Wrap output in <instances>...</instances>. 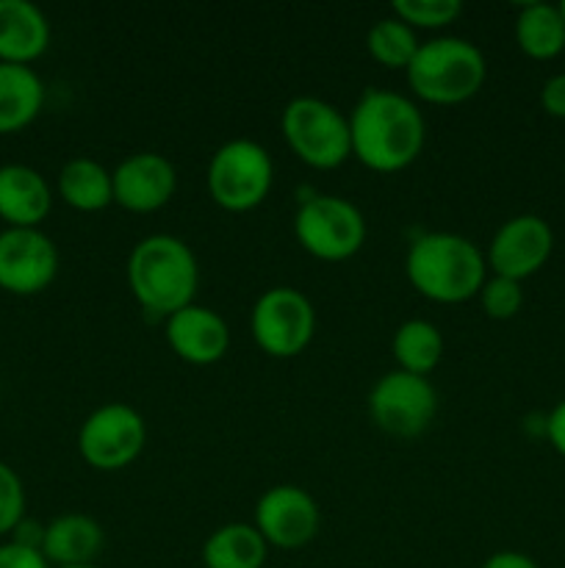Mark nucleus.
Returning <instances> with one entry per match:
<instances>
[{
	"instance_id": "1",
	"label": "nucleus",
	"mask_w": 565,
	"mask_h": 568,
	"mask_svg": "<svg viewBox=\"0 0 565 568\" xmlns=\"http://www.w3.org/2000/svg\"><path fill=\"white\" fill-rule=\"evenodd\" d=\"M352 159L366 170L393 175L415 164L427 142V122L413 98L391 89H366L349 114Z\"/></svg>"
},
{
	"instance_id": "2",
	"label": "nucleus",
	"mask_w": 565,
	"mask_h": 568,
	"mask_svg": "<svg viewBox=\"0 0 565 568\" xmlns=\"http://www.w3.org/2000/svg\"><path fill=\"white\" fill-rule=\"evenodd\" d=\"M125 275L142 311L158 320H170L177 311L194 305L197 297V255L183 239L170 233H153L133 244Z\"/></svg>"
},
{
	"instance_id": "3",
	"label": "nucleus",
	"mask_w": 565,
	"mask_h": 568,
	"mask_svg": "<svg viewBox=\"0 0 565 568\" xmlns=\"http://www.w3.org/2000/svg\"><path fill=\"white\" fill-rule=\"evenodd\" d=\"M404 275L421 297L458 305L480 294L487 281V261L482 250L460 233H421L404 255Z\"/></svg>"
},
{
	"instance_id": "4",
	"label": "nucleus",
	"mask_w": 565,
	"mask_h": 568,
	"mask_svg": "<svg viewBox=\"0 0 565 568\" xmlns=\"http://www.w3.org/2000/svg\"><path fill=\"white\" fill-rule=\"evenodd\" d=\"M410 92L432 105H460L485 87L487 61L474 42L460 37H438L421 42L404 70Z\"/></svg>"
},
{
	"instance_id": "5",
	"label": "nucleus",
	"mask_w": 565,
	"mask_h": 568,
	"mask_svg": "<svg viewBox=\"0 0 565 568\" xmlns=\"http://www.w3.org/2000/svg\"><path fill=\"white\" fill-rule=\"evenodd\" d=\"M280 128L288 150L310 170L330 172L352 159L349 116L327 100L310 94L288 100Z\"/></svg>"
},
{
	"instance_id": "6",
	"label": "nucleus",
	"mask_w": 565,
	"mask_h": 568,
	"mask_svg": "<svg viewBox=\"0 0 565 568\" xmlns=\"http://www.w3.org/2000/svg\"><path fill=\"white\" fill-rule=\"evenodd\" d=\"M275 164L264 144L253 139H230L214 150L205 170L208 197L230 214L255 211L271 192Z\"/></svg>"
},
{
	"instance_id": "7",
	"label": "nucleus",
	"mask_w": 565,
	"mask_h": 568,
	"mask_svg": "<svg viewBox=\"0 0 565 568\" xmlns=\"http://www.w3.org/2000/svg\"><path fill=\"white\" fill-rule=\"evenodd\" d=\"M366 216L352 200L338 194H310L294 214L297 244L316 261L341 264L366 244Z\"/></svg>"
},
{
	"instance_id": "8",
	"label": "nucleus",
	"mask_w": 565,
	"mask_h": 568,
	"mask_svg": "<svg viewBox=\"0 0 565 568\" xmlns=\"http://www.w3.org/2000/svg\"><path fill=\"white\" fill-rule=\"evenodd\" d=\"M249 333L269 358H294L314 342V303L294 286L266 288L249 311Z\"/></svg>"
},
{
	"instance_id": "9",
	"label": "nucleus",
	"mask_w": 565,
	"mask_h": 568,
	"mask_svg": "<svg viewBox=\"0 0 565 568\" xmlns=\"http://www.w3.org/2000/svg\"><path fill=\"white\" fill-rule=\"evenodd\" d=\"M147 422L125 403H105L83 419L78 453L94 471H122L144 453Z\"/></svg>"
},
{
	"instance_id": "10",
	"label": "nucleus",
	"mask_w": 565,
	"mask_h": 568,
	"mask_svg": "<svg viewBox=\"0 0 565 568\" xmlns=\"http://www.w3.org/2000/svg\"><path fill=\"white\" fill-rule=\"evenodd\" d=\"M369 416L382 433L397 438H415L432 425L438 414V392L430 377L391 369L371 386Z\"/></svg>"
},
{
	"instance_id": "11",
	"label": "nucleus",
	"mask_w": 565,
	"mask_h": 568,
	"mask_svg": "<svg viewBox=\"0 0 565 568\" xmlns=\"http://www.w3.org/2000/svg\"><path fill=\"white\" fill-rule=\"evenodd\" d=\"M61 255L42 227L0 231V288L14 297H33L53 286Z\"/></svg>"
},
{
	"instance_id": "12",
	"label": "nucleus",
	"mask_w": 565,
	"mask_h": 568,
	"mask_svg": "<svg viewBox=\"0 0 565 568\" xmlns=\"http://www.w3.org/2000/svg\"><path fill=\"white\" fill-rule=\"evenodd\" d=\"M253 525L269 547L294 552L316 538L321 527V510L305 488L282 483L260 494L255 503Z\"/></svg>"
},
{
	"instance_id": "13",
	"label": "nucleus",
	"mask_w": 565,
	"mask_h": 568,
	"mask_svg": "<svg viewBox=\"0 0 565 568\" xmlns=\"http://www.w3.org/2000/svg\"><path fill=\"white\" fill-rule=\"evenodd\" d=\"M554 250V231L543 216L518 214L499 225L487 244V270L510 281H526L546 266Z\"/></svg>"
},
{
	"instance_id": "14",
	"label": "nucleus",
	"mask_w": 565,
	"mask_h": 568,
	"mask_svg": "<svg viewBox=\"0 0 565 568\" xmlns=\"http://www.w3.org/2000/svg\"><path fill=\"white\" fill-rule=\"evenodd\" d=\"M114 181V205L131 214H155L177 192V170L166 155L142 150L111 170Z\"/></svg>"
},
{
	"instance_id": "15",
	"label": "nucleus",
	"mask_w": 565,
	"mask_h": 568,
	"mask_svg": "<svg viewBox=\"0 0 565 568\" xmlns=\"http://www.w3.org/2000/svg\"><path fill=\"white\" fill-rule=\"evenodd\" d=\"M164 336L172 353L192 366L219 364L230 347L227 322L216 311L197 303L164 320Z\"/></svg>"
},
{
	"instance_id": "16",
	"label": "nucleus",
	"mask_w": 565,
	"mask_h": 568,
	"mask_svg": "<svg viewBox=\"0 0 565 568\" xmlns=\"http://www.w3.org/2000/svg\"><path fill=\"white\" fill-rule=\"evenodd\" d=\"M53 209V189L28 164H0V220L6 227H39Z\"/></svg>"
},
{
	"instance_id": "17",
	"label": "nucleus",
	"mask_w": 565,
	"mask_h": 568,
	"mask_svg": "<svg viewBox=\"0 0 565 568\" xmlns=\"http://www.w3.org/2000/svg\"><path fill=\"white\" fill-rule=\"evenodd\" d=\"M50 48V22L31 0H0V61L31 67Z\"/></svg>"
},
{
	"instance_id": "18",
	"label": "nucleus",
	"mask_w": 565,
	"mask_h": 568,
	"mask_svg": "<svg viewBox=\"0 0 565 568\" xmlns=\"http://www.w3.org/2000/svg\"><path fill=\"white\" fill-rule=\"evenodd\" d=\"M105 547V530L86 514H61L44 525L42 555L53 568L97 564Z\"/></svg>"
},
{
	"instance_id": "19",
	"label": "nucleus",
	"mask_w": 565,
	"mask_h": 568,
	"mask_svg": "<svg viewBox=\"0 0 565 568\" xmlns=\"http://www.w3.org/2000/svg\"><path fill=\"white\" fill-rule=\"evenodd\" d=\"M44 83L33 67L0 61V136L20 133L42 114Z\"/></svg>"
},
{
	"instance_id": "20",
	"label": "nucleus",
	"mask_w": 565,
	"mask_h": 568,
	"mask_svg": "<svg viewBox=\"0 0 565 568\" xmlns=\"http://www.w3.org/2000/svg\"><path fill=\"white\" fill-rule=\"evenodd\" d=\"M55 189H59V197L64 200V205H70L72 211H81V214H97L114 203L111 170H105V164H100L97 159H89V155L66 161L55 178Z\"/></svg>"
},
{
	"instance_id": "21",
	"label": "nucleus",
	"mask_w": 565,
	"mask_h": 568,
	"mask_svg": "<svg viewBox=\"0 0 565 568\" xmlns=\"http://www.w3.org/2000/svg\"><path fill=\"white\" fill-rule=\"evenodd\" d=\"M266 558H269V544L247 521L216 527L203 544L205 568H264Z\"/></svg>"
},
{
	"instance_id": "22",
	"label": "nucleus",
	"mask_w": 565,
	"mask_h": 568,
	"mask_svg": "<svg viewBox=\"0 0 565 568\" xmlns=\"http://www.w3.org/2000/svg\"><path fill=\"white\" fill-rule=\"evenodd\" d=\"M515 44L535 61H552L565 50V20L557 6L526 3L515 17Z\"/></svg>"
},
{
	"instance_id": "23",
	"label": "nucleus",
	"mask_w": 565,
	"mask_h": 568,
	"mask_svg": "<svg viewBox=\"0 0 565 568\" xmlns=\"http://www.w3.org/2000/svg\"><path fill=\"white\" fill-rule=\"evenodd\" d=\"M391 353L397 361V369L427 377L438 369L443 358L441 327L432 325L430 320L402 322L391 338Z\"/></svg>"
},
{
	"instance_id": "24",
	"label": "nucleus",
	"mask_w": 565,
	"mask_h": 568,
	"mask_svg": "<svg viewBox=\"0 0 565 568\" xmlns=\"http://www.w3.org/2000/svg\"><path fill=\"white\" fill-rule=\"evenodd\" d=\"M419 33L399 17H380L366 33V50L371 59L386 70H408L413 55L419 53Z\"/></svg>"
},
{
	"instance_id": "25",
	"label": "nucleus",
	"mask_w": 565,
	"mask_h": 568,
	"mask_svg": "<svg viewBox=\"0 0 565 568\" xmlns=\"http://www.w3.org/2000/svg\"><path fill=\"white\" fill-rule=\"evenodd\" d=\"M391 14L408 22L413 31L419 28H446L463 14V3L460 0H393Z\"/></svg>"
},
{
	"instance_id": "26",
	"label": "nucleus",
	"mask_w": 565,
	"mask_h": 568,
	"mask_svg": "<svg viewBox=\"0 0 565 568\" xmlns=\"http://www.w3.org/2000/svg\"><path fill=\"white\" fill-rule=\"evenodd\" d=\"M480 305L491 320L507 322L513 320L515 314L524 305V288H521L518 281H510V277L491 275L480 288Z\"/></svg>"
},
{
	"instance_id": "27",
	"label": "nucleus",
	"mask_w": 565,
	"mask_h": 568,
	"mask_svg": "<svg viewBox=\"0 0 565 568\" xmlns=\"http://www.w3.org/2000/svg\"><path fill=\"white\" fill-rule=\"evenodd\" d=\"M25 486L20 475L0 460V536H11V530L25 519Z\"/></svg>"
},
{
	"instance_id": "28",
	"label": "nucleus",
	"mask_w": 565,
	"mask_h": 568,
	"mask_svg": "<svg viewBox=\"0 0 565 568\" xmlns=\"http://www.w3.org/2000/svg\"><path fill=\"white\" fill-rule=\"evenodd\" d=\"M0 568H53L37 549L17 547V544H0Z\"/></svg>"
},
{
	"instance_id": "29",
	"label": "nucleus",
	"mask_w": 565,
	"mask_h": 568,
	"mask_svg": "<svg viewBox=\"0 0 565 568\" xmlns=\"http://www.w3.org/2000/svg\"><path fill=\"white\" fill-rule=\"evenodd\" d=\"M541 105L554 120H565V72H557L543 83Z\"/></svg>"
},
{
	"instance_id": "30",
	"label": "nucleus",
	"mask_w": 565,
	"mask_h": 568,
	"mask_svg": "<svg viewBox=\"0 0 565 568\" xmlns=\"http://www.w3.org/2000/svg\"><path fill=\"white\" fill-rule=\"evenodd\" d=\"M42 541H44V525L37 519H28V516L14 527V530H11V544H17V547L42 552Z\"/></svg>"
},
{
	"instance_id": "31",
	"label": "nucleus",
	"mask_w": 565,
	"mask_h": 568,
	"mask_svg": "<svg viewBox=\"0 0 565 568\" xmlns=\"http://www.w3.org/2000/svg\"><path fill=\"white\" fill-rule=\"evenodd\" d=\"M548 444L554 447V453H559L565 458V399H559L552 408V414L546 416V425H543Z\"/></svg>"
},
{
	"instance_id": "32",
	"label": "nucleus",
	"mask_w": 565,
	"mask_h": 568,
	"mask_svg": "<svg viewBox=\"0 0 565 568\" xmlns=\"http://www.w3.org/2000/svg\"><path fill=\"white\" fill-rule=\"evenodd\" d=\"M482 568H541V566H537L530 555L504 549V552H493L491 558L482 564Z\"/></svg>"
},
{
	"instance_id": "33",
	"label": "nucleus",
	"mask_w": 565,
	"mask_h": 568,
	"mask_svg": "<svg viewBox=\"0 0 565 568\" xmlns=\"http://www.w3.org/2000/svg\"><path fill=\"white\" fill-rule=\"evenodd\" d=\"M66 568H100L97 564H89V566H66Z\"/></svg>"
},
{
	"instance_id": "34",
	"label": "nucleus",
	"mask_w": 565,
	"mask_h": 568,
	"mask_svg": "<svg viewBox=\"0 0 565 568\" xmlns=\"http://www.w3.org/2000/svg\"><path fill=\"white\" fill-rule=\"evenodd\" d=\"M557 9H559V14H563V20H565V0H563V3L557 6Z\"/></svg>"
}]
</instances>
